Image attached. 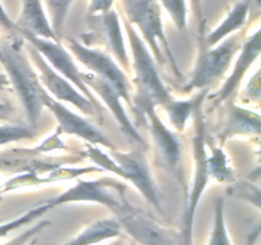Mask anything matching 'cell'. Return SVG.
<instances>
[{
  "label": "cell",
  "mask_w": 261,
  "mask_h": 245,
  "mask_svg": "<svg viewBox=\"0 0 261 245\" xmlns=\"http://www.w3.org/2000/svg\"><path fill=\"white\" fill-rule=\"evenodd\" d=\"M124 10L122 17L132 26H137L142 33L143 41L149 46L155 63L161 65L170 64L173 74L182 78L166 33L163 31L162 10L158 0H120Z\"/></svg>",
  "instance_id": "cell-1"
},
{
  "label": "cell",
  "mask_w": 261,
  "mask_h": 245,
  "mask_svg": "<svg viewBox=\"0 0 261 245\" xmlns=\"http://www.w3.org/2000/svg\"><path fill=\"white\" fill-rule=\"evenodd\" d=\"M121 19L124 22V28L132 48L133 68L135 74L134 83L138 92L132 109L145 104L166 107L175 99L161 79L154 58L149 53V48L143 38L139 37L134 26L130 24L126 18L122 17Z\"/></svg>",
  "instance_id": "cell-2"
},
{
  "label": "cell",
  "mask_w": 261,
  "mask_h": 245,
  "mask_svg": "<svg viewBox=\"0 0 261 245\" xmlns=\"http://www.w3.org/2000/svg\"><path fill=\"white\" fill-rule=\"evenodd\" d=\"M3 53L2 64L7 77L13 86L20 104L23 105L31 127H35L42 114V93L45 88L38 79L37 73L27 60V53L20 43L0 45Z\"/></svg>",
  "instance_id": "cell-3"
},
{
  "label": "cell",
  "mask_w": 261,
  "mask_h": 245,
  "mask_svg": "<svg viewBox=\"0 0 261 245\" xmlns=\"http://www.w3.org/2000/svg\"><path fill=\"white\" fill-rule=\"evenodd\" d=\"M204 102L200 101L196 106L193 114L194 119V138H193V151H194V179L191 191L189 194V201L186 204L185 216H184V226L181 235L185 240L186 245H194L193 232H194V219H195L196 209L201 195L206 189L209 183V170H208V152H206V132H205V117H204Z\"/></svg>",
  "instance_id": "cell-4"
},
{
  "label": "cell",
  "mask_w": 261,
  "mask_h": 245,
  "mask_svg": "<svg viewBox=\"0 0 261 245\" xmlns=\"http://www.w3.org/2000/svg\"><path fill=\"white\" fill-rule=\"evenodd\" d=\"M244 41L241 33H233L222 43L219 42L212 47H206L205 45L200 47L190 81L185 84L184 91L208 89L212 84L217 83L228 70L232 60L242 47Z\"/></svg>",
  "instance_id": "cell-5"
},
{
  "label": "cell",
  "mask_w": 261,
  "mask_h": 245,
  "mask_svg": "<svg viewBox=\"0 0 261 245\" xmlns=\"http://www.w3.org/2000/svg\"><path fill=\"white\" fill-rule=\"evenodd\" d=\"M126 188L124 183L111 178H102L92 181L78 180L70 189L60 195L48 199L45 203L51 208H56L75 202H92L102 204L115 212L127 202L125 197Z\"/></svg>",
  "instance_id": "cell-6"
},
{
  "label": "cell",
  "mask_w": 261,
  "mask_h": 245,
  "mask_svg": "<svg viewBox=\"0 0 261 245\" xmlns=\"http://www.w3.org/2000/svg\"><path fill=\"white\" fill-rule=\"evenodd\" d=\"M114 213L124 234L129 235L138 245H186L181 232L149 218L129 201Z\"/></svg>",
  "instance_id": "cell-7"
},
{
  "label": "cell",
  "mask_w": 261,
  "mask_h": 245,
  "mask_svg": "<svg viewBox=\"0 0 261 245\" xmlns=\"http://www.w3.org/2000/svg\"><path fill=\"white\" fill-rule=\"evenodd\" d=\"M65 45L86 68L92 70L94 76L109 82L119 92L121 99L125 100L130 105V107L133 106L132 94H130L132 84L124 70L112 60L109 54L98 48H91L73 37H66Z\"/></svg>",
  "instance_id": "cell-8"
},
{
  "label": "cell",
  "mask_w": 261,
  "mask_h": 245,
  "mask_svg": "<svg viewBox=\"0 0 261 245\" xmlns=\"http://www.w3.org/2000/svg\"><path fill=\"white\" fill-rule=\"evenodd\" d=\"M18 35L22 36V38L27 40V42L30 45H32L38 53L42 55V58L45 60H48V65L54 69V70H58L64 78L68 79L69 82L74 84L75 87H78L79 91L94 105V107L97 109V111L101 114V116H103V107H102L101 102H98V100L96 99L93 93L91 92L89 87L84 83L83 78H82V71L79 70L78 66L74 63L73 58L70 56V54L64 48V46L61 45L60 41H53L47 40V38H41L37 37L35 35H31L28 32H23L19 31Z\"/></svg>",
  "instance_id": "cell-9"
},
{
  "label": "cell",
  "mask_w": 261,
  "mask_h": 245,
  "mask_svg": "<svg viewBox=\"0 0 261 245\" xmlns=\"http://www.w3.org/2000/svg\"><path fill=\"white\" fill-rule=\"evenodd\" d=\"M27 50V53L31 56V60L40 71L38 79H40L43 88L50 91V93L55 99H58V101L69 102L78 110H81L84 115H89V116L102 120L103 116H101V114L97 111L94 105L83 93H79L78 89H75V87L68 79L64 78L61 74L56 73V70H54L48 65L47 61L42 58V55L32 45L28 46Z\"/></svg>",
  "instance_id": "cell-10"
},
{
  "label": "cell",
  "mask_w": 261,
  "mask_h": 245,
  "mask_svg": "<svg viewBox=\"0 0 261 245\" xmlns=\"http://www.w3.org/2000/svg\"><path fill=\"white\" fill-rule=\"evenodd\" d=\"M132 110L135 114L139 112V116H142L143 121L148 125L150 137L154 143L155 153L163 167L171 171L177 170L182 156V143L180 138L166 127L155 112V106L153 105H139Z\"/></svg>",
  "instance_id": "cell-11"
},
{
  "label": "cell",
  "mask_w": 261,
  "mask_h": 245,
  "mask_svg": "<svg viewBox=\"0 0 261 245\" xmlns=\"http://www.w3.org/2000/svg\"><path fill=\"white\" fill-rule=\"evenodd\" d=\"M112 158L124 173L125 180H129L140 191L143 198L152 204L158 212L163 214L162 201H161V191L153 179L149 170L147 160L140 151L124 153L115 150L111 153Z\"/></svg>",
  "instance_id": "cell-12"
},
{
  "label": "cell",
  "mask_w": 261,
  "mask_h": 245,
  "mask_svg": "<svg viewBox=\"0 0 261 245\" xmlns=\"http://www.w3.org/2000/svg\"><path fill=\"white\" fill-rule=\"evenodd\" d=\"M42 104L43 107H47L54 116L56 117L59 122V127L66 134L76 135V137L82 138L86 142H89L91 144H101L103 147L110 148L111 151L116 150L114 143L103 134L99 129H97L93 124L88 121V120L83 119L79 115L74 114L73 111L64 106L61 102L54 99L51 94L46 92V89L42 93Z\"/></svg>",
  "instance_id": "cell-13"
},
{
  "label": "cell",
  "mask_w": 261,
  "mask_h": 245,
  "mask_svg": "<svg viewBox=\"0 0 261 245\" xmlns=\"http://www.w3.org/2000/svg\"><path fill=\"white\" fill-rule=\"evenodd\" d=\"M82 78H83L84 83L89 87V89L96 91V93L101 97L102 101L106 104V106L111 110L112 115L115 116L117 124L120 125V128H121V130L124 132V134L126 135L129 139H132L133 142L137 143V144L139 145V148L147 150L148 144L145 143V140L143 139L139 130L135 128V125L133 124L132 120L129 119L126 112H125L124 106H122L121 104L122 99L119 94V92H117L109 82L103 81V79L99 78V77L94 76L93 73H84V71H82Z\"/></svg>",
  "instance_id": "cell-14"
},
{
  "label": "cell",
  "mask_w": 261,
  "mask_h": 245,
  "mask_svg": "<svg viewBox=\"0 0 261 245\" xmlns=\"http://www.w3.org/2000/svg\"><path fill=\"white\" fill-rule=\"evenodd\" d=\"M261 51V40H260V30H257L251 37L244 41L242 47L240 48V56L237 59L234 68L232 70L231 76L227 79L226 83L223 84L221 89L216 94L212 96L213 100V107L218 106L222 102L232 99L239 91V87L244 79L245 74L247 73L252 64L255 63L260 55Z\"/></svg>",
  "instance_id": "cell-15"
},
{
  "label": "cell",
  "mask_w": 261,
  "mask_h": 245,
  "mask_svg": "<svg viewBox=\"0 0 261 245\" xmlns=\"http://www.w3.org/2000/svg\"><path fill=\"white\" fill-rule=\"evenodd\" d=\"M94 22L92 37L98 38L99 43L106 46L107 50L120 61L125 70H129V55L125 46L124 36H122L120 18L114 9L103 14L91 15Z\"/></svg>",
  "instance_id": "cell-16"
},
{
  "label": "cell",
  "mask_w": 261,
  "mask_h": 245,
  "mask_svg": "<svg viewBox=\"0 0 261 245\" xmlns=\"http://www.w3.org/2000/svg\"><path fill=\"white\" fill-rule=\"evenodd\" d=\"M22 8L17 18L15 27L17 33L19 31L28 32L41 38H47L53 41H60L51 28L46 13L43 10L42 0H20Z\"/></svg>",
  "instance_id": "cell-17"
},
{
  "label": "cell",
  "mask_w": 261,
  "mask_h": 245,
  "mask_svg": "<svg viewBox=\"0 0 261 245\" xmlns=\"http://www.w3.org/2000/svg\"><path fill=\"white\" fill-rule=\"evenodd\" d=\"M261 119L259 114L232 105L223 128L219 132V140L224 142L234 135H259Z\"/></svg>",
  "instance_id": "cell-18"
},
{
  "label": "cell",
  "mask_w": 261,
  "mask_h": 245,
  "mask_svg": "<svg viewBox=\"0 0 261 245\" xmlns=\"http://www.w3.org/2000/svg\"><path fill=\"white\" fill-rule=\"evenodd\" d=\"M254 0H239L236 4L229 10L228 15L224 18L223 22L214 28L211 33L204 38V45L206 47H212L223 41L227 36L233 35L239 30H242L247 23V17H249L250 9Z\"/></svg>",
  "instance_id": "cell-19"
},
{
  "label": "cell",
  "mask_w": 261,
  "mask_h": 245,
  "mask_svg": "<svg viewBox=\"0 0 261 245\" xmlns=\"http://www.w3.org/2000/svg\"><path fill=\"white\" fill-rule=\"evenodd\" d=\"M121 236H124V231L119 221L116 218H103L92 222L64 245H94Z\"/></svg>",
  "instance_id": "cell-20"
},
{
  "label": "cell",
  "mask_w": 261,
  "mask_h": 245,
  "mask_svg": "<svg viewBox=\"0 0 261 245\" xmlns=\"http://www.w3.org/2000/svg\"><path fill=\"white\" fill-rule=\"evenodd\" d=\"M206 96H208V89H201L193 99L184 100V101L173 100L171 104L163 107L166 110V112H167L171 124L175 127V129L177 132L182 133L185 130L186 124H188L189 119L193 117V114L195 111L198 104L200 101H203V100H205Z\"/></svg>",
  "instance_id": "cell-21"
},
{
  "label": "cell",
  "mask_w": 261,
  "mask_h": 245,
  "mask_svg": "<svg viewBox=\"0 0 261 245\" xmlns=\"http://www.w3.org/2000/svg\"><path fill=\"white\" fill-rule=\"evenodd\" d=\"M208 170L209 176L216 179L218 183H233L234 173L231 166L228 165L227 156L222 148L212 147L211 156L208 155Z\"/></svg>",
  "instance_id": "cell-22"
},
{
  "label": "cell",
  "mask_w": 261,
  "mask_h": 245,
  "mask_svg": "<svg viewBox=\"0 0 261 245\" xmlns=\"http://www.w3.org/2000/svg\"><path fill=\"white\" fill-rule=\"evenodd\" d=\"M208 245H233L229 239L224 217V199L218 197L214 203V221Z\"/></svg>",
  "instance_id": "cell-23"
},
{
  "label": "cell",
  "mask_w": 261,
  "mask_h": 245,
  "mask_svg": "<svg viewBox=\"0 0 261 245\" xmlns=\"http://www.w3.org/2000/svg\"><path fill=\"white\" fill-rule=\"evenodd\" d=\"M51 209L53 208H51L47 203L42 202V203H40L38 206L33 207V208H31L30 211H27L25 213H23L22 216L17 217V218L12 219V221H9V222L2 224L0 225V239L8 236L10 232L15 231V230H18V229H20V227L25 226V225L31 224V222H33L35 219L40 218V217H42L43 214H46L48 211H51Z\"/></svg>",
  "instance_id": "cell-24"
},
{
  "label": "cell",
  "mask_w": 261,
  "mask_h": 245,
  "mask_svg": "<svg viewBox=\"0 0 261 245\" xmlns=\"http://www.w3.org/2000/svg\"><path fill=\"white\" fill-rule=\"evenodd\" d=\"M50 13V24L56 37L61 41L66 15L70 9L73 0H43Z\"/></svg>",
  "instance_id": "cell-25"
},
{
  "label": "cell",
  "mask_w": 261,
  "mask_h": 245,
  "mask_svg": "<svg viewBox=\"0 0 261 245\" xmlns=\"http://www.w3.org/2000/svg\"><path fill=\"white\" fill-rule=\"evenodd\" d=\"M36 133L28 125L20 124H4L0 125V145L8 143L19 142L23 139H32Z\"/></svg>",
  "instance_id": "cell-26"
},
{
  "label": "cell",
  "mask_w": 261,
  "mask_h": 245,
  "mask_svg": "<svg viewBox=\"0 0 261 245\" xmlns=\"http://www.w3.org/2000/svg\"><path fill=\"white\" fill-rule=\"evenodd\" d=\"M170 13L173 23L180 31H184L188 24V8L185 0H158Z\"/></svg>",
  "instance_id": "cell-27"
},
{
  "label": "cell",
  "mask_w": 261,
  "mask_h": 245,
  "mask_svg": "<svg viewBox=\"0 0 261 245\" xmlns=\"http://www.w3.org/2000/svg\"><path fill=\"white\" fill-rule=\"evenodd\" d=\"M48 225H50V221H46V219L40 221L37 225H33L30 229L25 230L24 232H22V234L18 235V236L13 237L12 240H9V241L5 242V244L3 245H27L36 235L40 234V232L42 231L45 227H47Z\"/></svg>",
  "instance_id": "cell-28"
},
{
  "label": "cell",
  "mask_w": 261,
  "mask_h": 245,
  "mask_svg": "<svg viewBox=\"0 0 261 245\" xmlns=\"http://www.w3.org/2000/svg\"><path fill=\"white\" fill-rule=\"evenodd\" d=\"M112 5H114V0H91L88 7V14H103L112 9Z\"/></svg>",
  "instance_id": "cell-29"
},
{
  "label": "cell",
  "mask_w": 261,
  "mask_h": 245,
  "mask_svg": "<svg viewBox=\"0 0 261 245\" xmlns=\"http://www.w3.org/2000/svg\"><path fill=\"white\" fill-rule=\"evenodd\" d=\"M0 28H3V30L7 31V32L12 33H17L18 31L17 27H15V23L13 22L9 18V15L7 14L2 3H0Z\"/></svg>",
  "instance_id": "cell-30"
},
{
  "label": "cell",
  "mask_w": 261,
  "mask_h": 245,
  "mask_svg": "<svg viewBox=\"0 0 261 245\" xmlns=\"http://www.w3.org/2000/svg\"><path fill=\"white\" fill-rule=\"evenodd\" d=\"M13 112H14V107L9 102H0V121L10 119Z\"/></svg>",
  "instance_id": "cell-31"
},
{
  "label": "cell",
  "mask_w": 261,
  "mask_h": 245,
  "mask_svg": "<svg viewBox=\"0 0 261 245\" xmlns=\"http://www.w3.org/2000/svg\"><path fill=\"white\" fill-rule=\"evenodd\" d=\"M191 10L194 13V17L196 18L199 23L201 22V0H190Z\"/></svg>",
  "instance_id": "cell-32"
},
{
  "label": "cell",
  "mask_w": 261,
  "mask_h": 245,
  "mask_svg": "<svg viewBox=\"0 0 261 245\" xmlns=\"http://www.w3.org/2000/svg\"><path fill=\"white\" fill-rule=\"evenodd\" d=\"M9 87H10V82L9 79H8L7 74L0 73V92L5 91V89H8Z\"/></svg>",
  "instance_id": "cell-33"
},
{
  "label": "cell",
  "mask_w": 261,
  "mask_h": 245,
  "mask_svg": "<svg viewBox=\"0 0 261 245\" xmlns=\"http://www.w3.org/2000/svg\"><path fill=\"white\" fill-rule=\"evenodd\" d=\"M3 60V53H2V47H0V63H2Z\"/></svg>",
  "instance_id": "cell-34"
},
{
  "label": "cell",
  "mask_w": 261,
  "mask_h": 245,
  "mask_svg": "<svg viewBox=\"0 0 261 245\" xmlns=\"http://www.w3.org/2000/svg\"><path fill=\"white\" fill-rule=\"evenodd\" d=\"M112 245H122V244H121V241H116V242H114Z\"/></svg>",
  "instance_id": "cell-35"
},
{
  "label": "cell",
  "mask_w": 261,
  "mask_h": 245,
  "mask_svg": "<svg viewBox=\"0 0 261 245\" xmlns=\"http://www.w3.org/2000/svg\"><path fill=\"white\" fill-rule=\"evenodd\" d=\"M2 193H3V191H2V186H0V201H2Z\"/></svg>",
  "instance_id": "cell-36"
},
{
  "label": "cell",
  "mask_w": 261,
  "mask_h": 245,
  "mask_svg": "<svg viewBox=\"0 0 261 245\" xmlns=\"http://www.w3.org/2000/svg\"><path fill=\"white\" fill-rule=\"evenodd\" d=\"M130 245H138V244L135 241H132V242H130Z\"/></svg>",
  "instance_id": "cell-37"
}]
</instances>
